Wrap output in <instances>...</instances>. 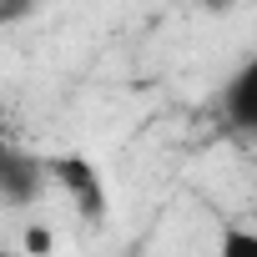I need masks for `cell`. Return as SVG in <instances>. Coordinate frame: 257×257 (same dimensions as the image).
<instances>
[{
	"mask_svg": "<svg viewBox=\"0 0 257 257\" xmlns=\"http://www.w3.org/2000/svg\"><path fill=\"white\" fill-rule=\"evenodd\" d=\"M46 177L61 182L66 202H71L91 227H101V222L111 217V192H106V177H101V167H96L91 157H81V152L51 157V162H46Z\"/></svg>",
	"mask_w": 257,
	"mask_h": 257,
	"instance_id": "6da1fadb",
	"label": "cell"
},
{
	"mask_svg": "<svg viewBox=\"0 0 257 257\" xmlns=\"http://www.w3.org/2000/svg\"><path fill=\"white\" fill-rule=\"evenodd\" d=\"M222 116H227V126L257 137V51L232 71V81L222 91Z\"/></svg>",
	"mask_w": 257,
	"mask_h": 257,
	"instance_id": "7a4b0ae2",
	"label": "cell"
},
{
	"mask_svg": "<svg viewBox=\"0 0 257 257\" xmlns=\"http://www.w3.org/2000/svg\"><path fill=\"white\" fill-rule=\"evenodd\" d=\"M41 177H46V162L21 157V152H0V197L26 202V197H36Z\"/></svg>",
	"mask_w": 257,
	"mask_h": 257,
	"instance_id": "3957f363",
	"label": "cell"
},
{
	"mask_svg": "<svg viewBox=\"0 0 257 257\" xmlns=\"http://www.w3.org/2000/svg\"><path fill=\"white\" fill-rule=\"evenodd\" d=\"M217 257H257V232L252 227H227L217 242Z\"/></svg>",
	"mask_w": 257,
	"mask_h": 257,
	"instance_id": "277c9868",
	"label": "cell"
},
{
	"mask_svg": "<svg viewBox=\"0 0 257 257\" xmlns=\"http://www.w3.org/2000/svg\"><path fill=\"white\" fill-rule=\"evenodd\" d=\"M26 242H31V252H41V257L51 252V232H46V227H31V232H26Z\"/></svg>",
	"mask_w": 257,
	"mask_h": 257,
	"instance_id": "5b68a950",
	"label": "cell"
}]
</instances>
